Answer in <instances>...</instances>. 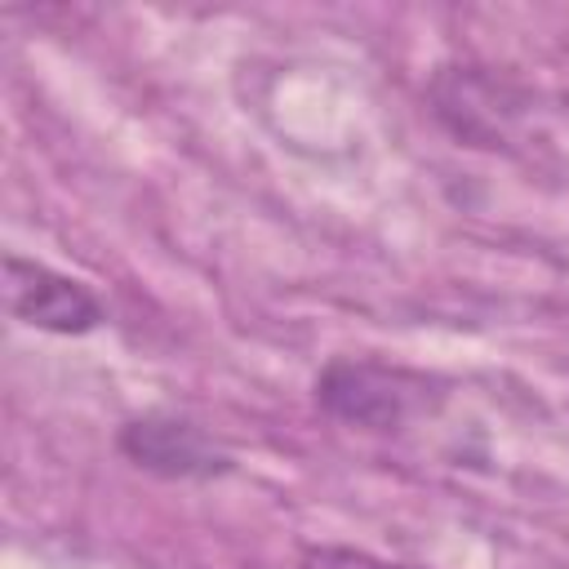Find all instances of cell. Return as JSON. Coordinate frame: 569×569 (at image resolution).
<instances>
[{
  "instance_id": "6da1fadb",
  "label": "cell",
  "mask_w": 569,
  "mask_h": 569,
  "mask_svg": "<svg viewBox=\"0 0 569 569\" xmlns=\"http://www.w3.org/2000/svg\"><path fill=\"white\" fill-rule=\"evenodd\" d=\"M4 307L13 320L53 333H89L102 320V307L93 302L89 289L18 253L4 258Z\"/></svg>"
},
{
  "instance_id": "7a4b0ae2",
  "label": "cell",
  "mask_w": 569,
  "mask_h": 569,
  "mask_svg": "<svg viewBox=\"0 0 569 569\" xmlns=\"http://www.w3.org/2000/svg\"><path fill=\"white\" fill-rule=\"evenodd\" d=\"M120 445H124V453L138 467H151V471H164V476H209V471H222L227 467V458L213 453L196 427L173 422V418L129 422L124 436H120Z\"/></svg>"
},
{
  "instance_id": "3957f363",
  "label": "cell",
  "mask_w": 569,
  "mask_h": 569,
  "mask_svg": "<svg viewBox=\"0 0 569 569\" xmlns=\"http://www.w3.org/2000/svg\"><path fill=\"white\" fill-rule=\"evenodd\" d=\"M320 400L356 422H396L405 409V396L396 391V378L369 365H333L320 382Z\"/></svg>"
},
{
  "instance_id": "277c9868",
  "label": "cell",
  "mask_w": 569,
  "mask_h": 569,
  "mask_svg": "<svg viewBox=\"0 0 569 569\" xmlns=\"http://www.w3.org/2000/svg\"><path fill=\"white\" fill-rule=\"evenodd\" d=\"M298 569H400V565H387V560H378L369 551H351V547H311Z\"/></svg>"
}]
</instances>
